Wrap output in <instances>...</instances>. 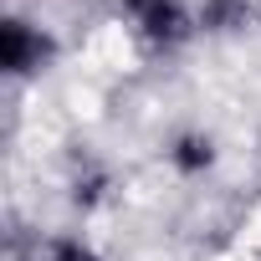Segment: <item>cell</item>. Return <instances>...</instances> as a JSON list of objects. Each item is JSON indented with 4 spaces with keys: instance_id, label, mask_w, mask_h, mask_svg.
I'll return each instance as SVG.
<instances>
[{
    "instance_id": "6da1fadb",
    "label": "cell",
    "mask_w": 261,
    "mask_h": 261,
    "mask_svg": "<svg viewBox=\"0 0 261 261\" xmlns=\"http://www.w3.org/2000/svg\"><path fill=\"white\" fill-rule=\"evenodd\" d=\"M123 16H128V26H134L149 46H159V51L185 46L195 36V26H200V16L185 6V0H123Z\"/></svg>"
},
{
    "instance_id": "7a4b0ae2",
    "label": "cell",
    "mask_w": 261,
    "mask_h": 261,
    "mask_svg": "<svg viewBox=\"0 0 261 261\" xmlns=\"http://www.w3.org/2000/svg\"><path fill=\"white\" fill-rule=\"evenodd\" d=\"M57 57V41L26 21V16H6V26H0V67H6V77H36L46 72V62Z\"/></svg>"
},
{
    "instance_id": "3957f363",
    "label": "cell",
    "mask_w": 261,
    "mask_h": 261,
    "mask_svg": "<svg viewBox=\"0 0 261 261\" xmlns=\"http://www.w3.org/2000/svg\"><path fill=\"white\" fill-rule=\"evenodd\" d=\"M169 164L179 169V174H205L210 164H215V139L210 134H200V128H185V134L169 144Z\"/></svg>"
},
{
    "instance_id": "277c9868",
    "label": "cell",
    "mask_w": 261,
    "mask_h": 261,
    "mask_svg": "<svg viewBox=\"0 0 261 261\" xmlns=\"http://www.w3.org/2000/svg\"><path fill=\"white\" fill-rule=\"evenodd\" d=\"M241 21H246V0H205L200 6V26H210V31H230Z\"/></svg>"
},
{
    "instance_id": "5b68a950",
    "label": "cell",
    "mask_w": 261,
    "mask_h": 261,
    "mask_svg": "<svg viewBox=\"0 0 261 261\" xmlns=\"http://www.w3.org/2000/svg\"><path fill=\"white\" fill-rule=\"evenodd\" d=\"M41 261H102L82 236H57V241H46V256Z\"/></svg>"
}]
</instances>
